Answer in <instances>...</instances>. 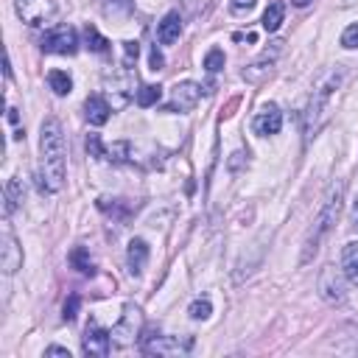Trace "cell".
<instances>
[{"label": "cell", "instance_id": "obj_1", "mask_svg": "<svg viewBox=\"0 0 358 358\" xmlns=\"http://www.w3.org/2000/svg\"><path fill=\"white\" fill-rule=\"evenodd\" d=\"M64 187V131L56 117H45L39 129V190L59 193Z\"/></svg>", "mask_w": 358, "mask_h": 358}, {"label": "cell", "instance_id": "obj_2", "mask_svg": "<svg viewBox=\"0 0 358 358\" xmlns=\"http://www.w3.org/2000/svg\"><path fill=\"white\" fill-rule=\"evenodd\" d=\"M344 190H347V185H344V179H336L330 187H327V193H324V199H322V207H319V213H316V218H313V224H310V229H308V235H305V243H302V263H310L313 260V255L319 252V243L324 241V235L333 229V224L338 221V215H341V207H344Z\"/></svg>", "mask_w": 358, "mask_h": 358}, {"label": "cell", "instance_id": "obj_3", "mask_svg": "<svg viewBox=\"0 0 358 358\" xmlns=\"http://www.w3.org/2000/svg\"><path fill=\"white\" fill-rule=\"evenodd\" d=\"M341 78H344V70L341 67H333V70H324L319 76V81L313 84V92H310L308 106H305V115H302V123H305V134L308 137H313L322 129V123L327 120V115H330V98L338 90Z\"/></svg>", "mask_w": 358, "mask_h": 358}, {"label": "cell", "instance_id": "obj_4", "mask_svg": "<svg viewBox=\"0 0 358 358\" xmlns=\"http://www.w3.org/2000/svg\"><path fill=\"white\" fill-rule=\"evenodd\" d=\"M42 50L45 53H59V56H73L78 50V34L70 25H56L42 34Z\"/></svg>", "mask_w": 358, "mask_h": 358}, {"label": "cell", "instance_id": "obj_5", "mask_svg": "<svg viewBox=\"0 0 358 358\" xmlns=\"http://www.w3.org/2000/svg\"><path fill=\"white\" fill-rule=\"evenodd\" d=\"M344 280H347V277H341L333 266H324L322 274H319V282H316L319 296H322L324 302H330V305H341V302L347 299V285H344Z\"/></svg>", "mask_w": 358, "mask_h": 358}, {"label": "cell", "instance_id": "obj_6", "mask_svg": "<svg viewBox=\"0 0 358 358\" xmlns=\"http://www.w3.org/2000/svg\"><path fill=\"white\" fill-rule=\"evenodd\" d=\"M143 352H157V355H176V352H187L193 347V338H179V336H159V333H148L143 338Z\"/></svg>", "mask_w": 358, "mask_h": 358}, {"label": "cell", "instance_id": "obj_7", "mask_svg": "<svg viewBox=\"0 0 358 358\" xmlns=\"http://www.w3.org/2000/svg\"><path fill=\"white\" fill-rule=\"evenodd\" d=\"M109 333H112V341H115L117 347L131 344V341L137 338V333H140V310H137L134 305H126V308H123L120 322H117Z\"/></svg>", "mask_w": 358, "mask_h": 358}, {"label": "cell", "instance_id": "obj_8", "mask_svg": "<svg viewBox=\"0 0 358 358\" xmlns=\"http://www.w3.org/2000/svg\"><path fill=\"white\" fill-rule=\"evenodd\" d=\"M109 350H112V333L103 330L95 319L87 322V330H84V352L92 355V358H103V355H109Z\"/></svg>", "mask_w": 358, "mask_h": 358}, {"label": "cell", "instance_id": "obj_9", "mask_svg": "<svg viewBox=\"0 0 358 358\" xmlns=\"http://www.w3.org/2000/svg\"><path fill=\"white\" fill-rule=\"evenodd\" d=\"M201 98V87L193 81H182L171 90V101L165 103L168 112H190Z\"/></svg>", "mask_w": 358, "mask_h": 358}, {"label": "cell", "instance_id": "obj_10", "mask_svg": "<svg viewBox=\"0 0 358 358\" xmlns=\"http://www.w3.org/2000/svg\"><path fill=\"white\" fill-rule=\"evenodd\" d=\"M14 8L20 14V20L28 25H45L53 17L50 0H14Z\"/></svg>", "mask_w": 358, "mask_h": 358}, {"label": "cell", "instance_id": "obj_11", "mask_svg": "<svg viewBox=\"0 0 358 358\" xmlns=\"http://www.w3.org/2000/svg\"><path fill=\"white\" fill-rule=\"evenodd\" d=\"M0 266H3V274H14L22 266V249L8 227H3V235H0Z\"/></svg>", "mask_w": 358, "mask_h": 358}, {"label": "cell", "instance_id": "obj_12", "mask_svg": "<svg viewBox=\"0 0 358 358\" xmlns=\"http://www.w3.org/2000/svg\"><path fill=\"white\" fill-rule=\"evenodd\" d=\"M252 129H255V134H260V137L277 134V131L282 129V112H280V106H277V103H266V106L255 115Z\"/></svg>", "mask_w": 358, "mask_h": 358}, {"label": "cell", "instance_id": "obj_13", "mask_svg": "<svg viewBox=\"0 0 358 358\" xmlns=\"http://www.w3.org/2000/svg\"><path fill=\"white\" fill-rule=\"evenodd\" d=\"M280 53H282V42L277 39V42H271V48H266V50H263V53L243 70V78H246V81H260V78L271 70V64L277 62Z\"/></svg>", "mask_w": 358, "mask_h": 358}, {"label": "cell", "instance_id": "obj_14", "mask_svg": "<svg viewBox=\"0 0 358 358\" xmlns=\"http://www.w3.org/2000/svg\"><path fill=\"white\" fill-rule=\"evenodd\" d=\"M179 34H182V17H179V11H168V14L159 20V25H157V39H159V45H173V42L179 39Z\"/></svg>", "mask_w": 358, "mask_h": 358}, {"label": "cell", "instance_id": "obj_15", "mask_svg": "<svg viewBox=\"0 0 358 358\" xmlns=\"http://www.w3.org/2000/svg\"><path fill=\"white\" fill-rule=\"evenodd\" d=\"M126 263H129V271L137 277L145 263H148V243L143 238H131L129 241V249H126Z\"/></svg>", "mask_w": 358, "mask_h": 358}, {"label": "cell", "instance_id": "obj_16", "mask_svg": "<svg viewBox=\"0 0 358 358\" xmlns=\"http://www.w3.org/2000/svg\"><path fill=\"white\" fill-rule=\"evenodd\" d=\"M84 112H87V120L92 123V126H103L106 120H109V101L103 98V95H90L87 101H84Z\"/></svg>", "mask_w": 358, "mask_h": 358}, {"label": "cell", "instance_id": "obj_17", "mask_svg": "<svg viewBox=\"0 0 358 358\" xmlns=\"http://www.w3.org/2000/svg\"><path fill=\"white\" fill-rule=\"evenodd\" d=\"M341 271L352 285H358V243L355 241L341 246Z\"/></svg>", "mask_w": 358, "mask_h": 358}, {"label": "cell", "instance_id": "obj_18", "mask_svg": "<svg viewBox=\"0 0 358 358\" xmlns=\"http://www.w3.org/2000/svg\"><path fill=\"white\" fill-rule=\"evenodd\" d=\"M22 196H25L22 179H20V176H11V179L6 182V215H11V213L22 204Z\"/></svg>", "mask_w": 358, "mask_h": 358}, {"label": "cell", "instance_id": "obj_19", "mask_svg": "<svg viewBox=\"0 0 358 358\" xmlns=\"http://www.w3.org/2000/svg\"><path fill=\"white\" fill-rule=\"evenodd\" d=\"M282 20H285V3H268V8L263 11V28L271 34V31H277L280 25H282Z\"/></svg>", "mask_w": 358, "mask_h": 358}, {"label": "cell", "instance_id": "obj_20", "mask_svg": "<svg viewBox=\"0 0 358 358\" xmlns=\"http://www.w3.org/2000/svg\"><path fill=\"white\" fill-rule=\"evenodd\" d=\"M48 84H50V90L56 95H70V90H73V78L64 70H50L48 73Z\"/></svg>", "mask_w": 358, "mask_h": 358}, {"label": "cell", "instance_id": "obj_21", "mask_svg": "<svg viewBox=\"0 0 358 358\" xmlns=\"http://www.w3.org/2000/svg\"><path fill=\"white\" fill-rule=\"evenodd\" d=\"M70 263L81 271V274H92L95 271V263H92V257H90V252L84 249V246H76L73 252H70Z\"/></svg>", "mask_w": 358, "mask_h": 358}, {"label": "cell", "instance_id": "obj_22", "mask_svg": "<svg viewBox=\"0 0 358 358\" xmlns=\"http://www.w3.org/2000/svg\"><path fill=\"white\" fill-rule=\"evenodd\" d=\"M84 39H87V48L95 50V53H106V50H109L106 36H101V31H98L95 25H87V28H84Z\"/></svg>", "mask_w": 358, "mask_h": 358}, {"label": "cell", "instance_id": "obj_23", "mask_svg": "<svg viewBox=\"0 0 358 358\" xmlns=\"http://www.w3.org/2000/svg\"><path fill=\"white\" fill-rule=\"evenodd\" d=\"M159 98H162V87H157V84H143L137 90V103L140 106H154Z\"/></svg>", "mask_w": 358, "mask_h": 358}, {"label": "cell", "instance_id": "obj_24", "mask_svg": "<svg viewBox=\"0 0 358 358\" xmlns=\"http://www.w3.org/2000/svg\"><path fill=\"white\" fill-rule=\"evenodd\" d=\"M187 313H190V319H210V313H213V302L207 299V296H199V299H193L190 302V308H187Z\"/></svg>", "mask_w": 358, "mask_h": 358}, {"label": "cell", "instance_id": "obj_25", "mask_svg": "<svg viewBox=\"0 0 358 358\" xmlns=\"http://www.w3.org/2000/svg\"><path fill=\"white\" fill-rule=\"evenodd\" d=\"M224 50L221 48H213V50H207V56H204V70L207 73H218V70H224Z\"/></svg>", "mask_w": 358, "mask_h": 358}, {"label": "cell", "instance_id": "obj_26", "mask_svg": "<svg viewBox=\"0 0 358 358\" xmlns=\"http://www.w3.org/2000/svg\"><path fill=\"white\" fill-rule=\"evenodd\" d=\"M341 45L350 48V50L358 48V22H352V25L344 28V34H341Z\"/></svg>", "mask_w": 358, "mask_h": 358}, {"label": "cell", "instance_id": "obj_27", "mask_svg": "<svg viewBox=\"0 0 358 358\" xmlns=\"http://www.w3.org/2000/svg\"><path fill=\"white\" fill-rule=\"evenodd\" d=\"M87 151H90L92 157H106V148H103V143H101L98 134H90V137H87Z\"/></svg>", "mask_w": 358, "mask_h": 358}, {"label": "cell", "instance_id": "obj_28", "mask_svg": "<svg viewBox=\"0 0 358 358\" xmlns=\"http://www.w3.org/2000/svg\"><path fill=\"white\" fill-rule=\"evenodd\" d=\"M103 8L109 14H123V11L131 8V0H103Z\"/></svg>", "mask_w": 358, "mask_h": 358}, {"label": "cell", "instance_id": "obj_29", "mask_svg": "<svg viewBox=\"0 0 358 358\" xmlns=\"http://www.w3.org/2000/svg\"><path fill=\"white\" fill-rule=\"evenodd\" d=\"M137 53H140V45H137V42H123V64H126V67L137 59Z\"/></svg>", "mask_w": 358, "mask_h": 358}, {"label": "cell", "instance_id": "obj_30", "mask_svg": "<svg viewBox=\"0 0 358 358\" xmlns=\"http://www.w3.org/2000/svg\"><path fill=\"white\" fill-rule=\"evenodd\" d=\"M78 305H81L78 294H73V296L64 302V319H67V322H73V319H76V313H78Z\"/></svg>", "mask_w": 358, "mask_h": 358}, {"label": "cell", "instance_id": "obj_31", "mask_svg": "<svg viewBox=\"0 0 358 358\" xmlns=\"http://www.w3.org/2000/svg\"><path fill=\"white\" fill-rule=\"evenodd\" d=\"M255 3H257V0H232V3H229V8H232L235 14H243V11H252V8H255Z\"/></svg>", "mask_w": 358, "mask_h": 358}, {"label": "cell", "instance_id": "obj_32", "mask_svg": "<svg viewBox=\"0 0 358 358\" xmlns=\"http://www.w3.org/2000/svg\"><path fill=\"white\" fill-rule=\"evenodd\" d=\"M45 355H64V358H70V350H67V347H59V344H50V347L45 350Z\"/></svg>", "mask_w": 358, "mask_h": 358}, {"label": "cell", "instance_id": "obj_33", "mask_svg": "<svg viewBox=\"0 0 358 358\" xmlns=\"http://www.w3.org/2000/svg\"><path fill=\"white\" fill-rule=\"evenodd\" d=\"M159 67H162V53L154 48L151 50V70H159Z\"/></svg>", "mask_w": 358, "mask_h": 358}, {"label": "cell", "instance_id": "obj_34", "mask_svg": "<svg viewBox=\"0 0 358 358\" xmlns=\"http://www.w3.org/2000/svg\"><path fill=\"white\" fill-rule=\"evenodd\" d=\"M241 159H243V151H235L232 159H229V171H238L241 168Z\"/></svg>", "mask_w": 358, "mask_h": 358}, {"label": "cell", "instance_id": "obj_35", "mask_svg": "<svg viewBox=\"0 0 358 358\" xmlns=\"http://www.w3.org/2000/svg\"><path fill=\"white\" fill-rule=\"evenodd\" d=\"M310 0H291V6H296V8H305Z\"/></svg>", "mask_w": 358, "mask_h": 358}, {"label": "cell", "instance_id": "obj_36", "mask_svg": "<svg viewBox=\"0 0 358 358\" xmlns=\"http://www.w3.org/2000/svg\"><path fill=\"white\" fill-rule=\"evenodd\" d=\"M352 215H355V224H358V199H355V207H352Z\"/></svg>", "mask_w": 358, "mask_h": 358}]
</instances>
